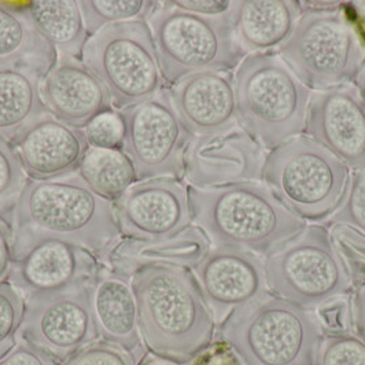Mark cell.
<instances>
[{
  "label": "cell",
  "instance_id": "43",
  "mask_svg": "<svg viewBox=\"0 0 365 365\" xmlns=\"http://www.w3.org/2000/svg\"><path fill=\"white\" fill-rule=\"evenodd\" d=\"M351 9H353L361 19H365V1H354V3H351Z\"/></svg>",
  "mask_w": 365,
  "mask_h": 365
},
{
  "label": "cell",
  "instance_id": "8",
  "mask_svg": "<svg viewBox=\"0 0 365 365\" xmlns=\"http://www.w3.org/2000/svg\"><path fill=\"white\" fill-rule=\"evenodd\" d=\"M279 56L305 87L326 91L356 81L365 65V43L342 6L307 9Z\"/></svg>",
  "mask_w": 365,
  "mask_h": 365
},
{
  "label": "cell",
  "instance_id": "34",
  "mask_svg": "<svg viewBox=\"0 0 365 365\" xmlns=\"http://www.w3.org/2000/svg\"><path fill=\"white\" fill-rule=\"evenodd\" d=\"M136 354L105 341L80 349L63 365H135Z\"/></svg>",
  "mask_w": 365,
  "mask_h": 365
},
{
  "label": "cell",
  "instance_id": "36",
  "mask_svg": "<svg viewBox=\"0 0 365 365\" xmlns=\"http://www.w3.org/2000/svg\"><path fill=\"white\" fill-rule=\"evenodd\" d=\"M316 316L322 324L324 334L347 332V326L350 323V308L344 297L332 299L317 308Z\"/></svg>",
  "mask_w": 365,
  "mask_h": 365
},
{
  "label": "cell",
  "instance_id": "39",
  "mask_svg": "<svg viewBox=\"0 0 365 365\" xmlns=\"http://www.w3.org/2000/svg\"><path fill=\"white\" fill-rule=\"evenodd\" d=\"M13 222L0 216V282H4L11 272L13 265Z\"/></svg>",
  "mask_w": 365,
  "mask_h": 365
},
{
  "label": "cell",
  "instance_id": "14",
  "mask_svg": "<svg viewBox=\"0 0 365 365\" xmlns=\"http://www.w3.org/2000/svg\"><path fill=\"white\" fill-rule=\"evenodd\" d=\"M101 268L84 247L59 239H41L13 257L10 283L24 298L91 286Z\"/></svg>",
  "mask_w": 365,
  "mask_h": 365
},
{
  "label": "cell",
  "instance_id": "1",
  "mask_svg": "<svg viewBox=\"0 0 365 365\" xmlns=\"http://www.w3.org/2000/svg\"><path fill=\"white\" fill-rule=\"evenodd\" d=\"M13 257L41 239H59L108 257L121 237L113 202L78 175L55 180H28L13 215Z\"/></svg>",
  "mask_w": 365,
  "mask_h": 365
},
{
  "label": "cell",
  "instance_id": "28",
  "mask_svg": "<svg viewBox=\"0 0 365 365\" xmlns=\"http://www.w3.org/2000/svg\"><path fill=\"white\" fill-rule=\"evenodd\" d=\"M88 36L105 26L129 21H148L160 1H78Z\"/></svg>",
  "mask_w": 365,
  "mask_h": 365
},
{
  "label": "cell",
  "instance_id": "9",
  "mask_svg": "<svg viewBox=\"0 0 365 365\" xmlns=\"http://www.w3.org/2000/svg\"><path fill=\"white\" fill-rule=\"evenodd\" d=\"M83 63L105 87L115 109L146 102L165 90L146 21L120 22L101 29L88 38Z\"/></svg>",
  "mask_w": 365,
  "mask_h": 365
},
{
  "label": "cell",
  "instance_id": "15",
  "mask_svg": "<svg viewBox=\"0 0 365 365\" xmlns=\"http://www.w3.org/2000/svg\"><path fill=\"white\" fill-rule=\"evenodd\" d=\"M194 274L216 326L269 294L264 259L246 250L212 247Z\"/></svg>",
  "mask_w": 365,
  "mask_h": 365
},
{
  "label": "cell",
  "instance_id": "12",
  "mask_svg": "<svg viewBox=\"0 0 365 365\" xmlns=\"http://www.w3.org/2000/svg\"><path fill=\"white\" fill-rule=\"evenodd\" d=\"M21 339L65 363L99 338L91 307L90 286L25 298Z\"/></svg>",
  "mask_w": 365,
  "mask_h": 365
},
{
  "label": "cell",
  "instance_id": "38",
  "mask_svg": "<svg viewBox=\"0 0 365 365\" xmlns=\"http://www.w3.org/2000/svg\"><path fill=\"white\" fill-rule=\"evenodd\" d=\"M190 365H240L230 346L217 338L201 351Z\"/></svg>",
  "mask_w": 365,
  "mask_h": 365
},
{
  "label": "cell",
  "instance_id": "23",
  "mask_svg": "<svg viewBox=\"0 0 365 365\" xmlns=\"http://www.w3.org/2000/svg\"><path fill=\"white\" fill-rule=\"evenodd\" d=\"M299 1H234L230 17L237 40L250 54L274 53L290 38L301 17Z\"/></svg>",
  "mask_w": 365,
  "mask_h": 365
},
{
  "label": "cell",
  "instance_id": "31",
  "mask_svg": "<svg viewBox=\"0 0 365 365\" xmlns=\"http://www.w3.org/2000/svg\"><path fill=\"white\" fill-rule=\"evenodd\" d=\"M25 298L9 282H0V360L17 345Z\"/></svg>",
  "mask_w": 365,
  "mask_h": 365
},
{
  "label": "cell",
  "instance_id": "44",
  "mask_svg": "<svg viewBox=\"0 0 365 365\" xmlns=\"http://www.w3.org/2000/svg\"><path fill=\"white\" fill-rule=\"evenodd\" d=\"M356 81H357V87L361 90V92L364 93L365 96V65L363 66V69H361V72L359 73L357 76V78H356Z\"/></svg>",
  "mask_w": 365,
  "mask_h": 365
},
{
  "label": "cell",
  "instance_id": "20",
  "mask_svg": "<svg viewBox=\"0 0 365 365\" xmlns=\"http://www.w3.org/2000/svg\"><path fill=\"white\" fill-rule=\"evenodd\" d=\"M22 168L32 180L44 182L76 175L90 145L83 129L44 115L14 143Z\"/></svg>",
  "mask_w": 365,
  "mask_h": 365
},
{
  "label": "cell",
  "instance_id": "24",
  "mask_svg": "<svg viewBox=\"0 0 365 365\" xmlns=\"http://www.w3.org/2000/svg\"><path fill=\"white\" fill-rule=\"evenodd\" d=\"M56 51L35 31L21 3H0V68H22L47 73Z\"/></svg>",
  "mask_w": 365,
  "mask_h": 365
},
{
  "label": "cell",
  "instance_id": "10",
  "mask_svg": "<svg viewBox=\"0 0 365 365\" xmlns=\"http://www.w3.org/2000/svg\"><path fill=\"white\" fill-rule=\"evenodd\" d=\"M271 294L304 309H317L351 289L346 267L324 225H307L265 258Z\"/></svg>",
  "mask_w": 365,
  "mask_h": 365
},
{
  "label": "cell",
  "instance_id": "18",
  "mask_svg": "<svg viewBox=\"0 0 365 365\" xmlns=\"http://www.w3.org/2000/svg\"><path fill=\"white\" fill-rule=\"evenodd\" d=\"M40 96L48 114L73 128H87L95 118L113 111L101 81L83 61L65 55H58L54 66L43 76Z\"/></svg>",
  "mask_w": 365,
  "mask_h": 365
},
{
  "label": "cell",
  "instance_id": "35",
  "mask_svg": "<svg viewBox=\"0 0 365 365\" xmlns=\"http://www.w3.org/2000/svg\"><path fill=\"white\" fill-rule=\"evenodd\" d=\"M88 145L93 148L123 151L124 128L117 111H110L95 118L84 129Z\"/></svg>",
  "mask_w": 365,
  "mask_h": 365
},
{
  "label": "cell",
  "instance_id": "19",
  "mask_svg": "<svg viewBox=\"0 0 365 365\" xmlns=\"http://www.w3.org/2000/svg\"><path fill=\"white\" fill-rule=\"evenodd\" d=\"M169 96L194 138L237 127L235 76L232 72L192 74L172 86Z\"/></svg>",
  "mask_w": 365,
  "mask_h": 365
},
{
  "label": "cell",
  "instance_id": "13",
  "mask_svg": "<svg viewBox=\"0 0 365 365\" xmlns=\"http://www.w3.org/2000/svg\"><path fill=\"white\" fill-rule=\"evenodd\" d=\"M113 206L124 237L161 240L178 235L192 222L188 185L173 178L135 182Z\"/></svg>",
  "mask_w": 365,
  "mask_h": 365
},
{
  "label": "cell",
  "instance_id": "21",
  "mask_svg": "<svg viewBox=\"0 0 365 365\" xmlns=\"http://www.w3.org/2000/svg\"><path fill=\"white\" fill-rule=\"evenodd\" d=\"M90 292L99 338L136 354L142 346V335L130 277L101 265Z\"/></svg>",
  "mask_w": 365,
  "mask_h": 365
},
{
  "label": "cell",
  "instance_id": "5",
  "mask_svg": "<svg viewBox=\"0 0 365 365\" xmlns=\"http://www.w3.org/2000/svg\"><path fill=\"white\" fill-rule=\"evenodd\" d=\"M237 125L264 150L299 136L312 92L276 53L247 55L235 72Z\"/></svg>",
  "mask_w": 365,
  "mask_h": 365
},
{
  "label": "cell",
  "instance_id": "42",
  "mask_svg": "<svg viewBox=\"0 0 365 365\" xmlns=\"http://www.w3.org/2000/svg\"><path fill=\"white\" fill-rule=\"evenodd\" d=\"M135 365H184L182 363H178L175 360H170V359H166L163 356H158L153 351H146L140 360Z\"/></svg>",
  "mask_w": 365,
  "mask_h": 365
},
{
  "label": "cell",
  "instance_id": "11",
  "mask_svg": "<svg viewBox=\"0 0 365 365\" xmlns=\"http://www.w3.org/2000/svg\"><path fill=\"white\" fill-rule=\"evenodd\" d=\"M123 128V153L138 180L185 176V154L194 136L185 128L165 88L146 102L117 111Z\"/></svg>",
  "mask_w": 365,
  "mask_h": 365
},
{
  "label": "cell",
  "instance_id": "16",
  "mask_svg": "<svg viewBox=\"0 0 365 365\" xmlns=\"http://www.w3.org/2000/svg\"><path fill=\"white\" fill-rule=\"evenodd\" d=\"M304 132L349 169L365 170V96L357 86L312 92Z\"/></svg>",
  "mask_w": 365,
  "mask_h": 365
},
{
  "label": "cell",
  "instance_id": "27",
  "mask_svg": "<svg viewBox=\"0 0 365 365\" xmlns=\"http://www.w3.org/2000/svg\"><path fill=\"white\" fill-rule=\"evenodd\" d=\"M77 175L95 194L115 202L138 180L135 168L123 151L90 147Z\"/></svg>",
  "mask_w": 365,
  "mask_h": 365
},
{
  "label": "cell",
  "instance_id": "3",
  "mask_svg": "<svg viewBox=\"0 0 365 365\" xmlns=\"http://www.w3.org/2000/svg\"><path fill=\"white\" fill-rule=\"evenodd\" d=\"M188 201L194 225L213 247H234L267 258L307 227L262 182L213 188L188 185Z\"/></svg>",
  "mask_w": 365,
  "mask_h": 365
},
{
  "label": "cell",
  "instance_id": "7",
  "mask_svg": "<svg viewBox=\"0 0 365 365\" xmlns=\"http://www.w3.org/2000/svg\"><path fill=\"white\" fill-rule=\"evenodd\" d=\"M350 176V169L327 148L297 136L267 155L261 182L297 217L323 222L341 207Z\"/></svg>",
  "mask_w": 365,
  "mask_h": 365
},
{
  "label": "cell",
  "instance_id": "4",
  "mask_svg": "<svg viewBox=\"0 0 365 365\" xmlns=\"http://www.w3.org/2000/svg\"><path fill=\"white\" fill-rule=\"evenodd\" d=\"M219 338L240 365H317L324 331L316 312L274 294L234 312Z\"/></svg>",
  "mask_w": 365,
  "mask_h": 365
},
{
  "label": "cell",
  "instance_id": "29",
  "mask_svg": "<svg viewBox=\"0 0 365 365\" xmlns=\"http://www.w3.org/2000/svg\"><path fill=\"white\" fill-rule=\"evenodd\" d=\"M28 182L14 145L0 136V216L13 222L21 192Z\"/></svg>",
  "mask_w": 365,
  "mask_h": 365
},
{
  "label": "cell",
  "instance_id": "6",
  "mask_svg": "<svg viewBox=\"0 0 365 365\" xmlns=\"http://www.w3.org/2000/svg\"><path fill=\"white\" fill-rule=\"evenodd\" d=\"M147 24L161 73L170 87L192 74L232 72L247 56L230 13L201 16L165 1Z\"/></svg>",
  "mask_w": 365,
  "mask_h": 365
},
{
  "label": "cell",
  "instance_id": "30",
  "mask_svg": "<svg viewBox=\"0 0 365 365\" xmlns=\"http://www.w3.org/2000/svg\"><path fill=\"white\" fill-rule=\"evenodd\" d=\"M329 235L342 258L351 287L365 284V234L344 224H332Z\"/></svg>",
  "mask_w": 365,
  "mask_h": 365
},
{
  "label": "cell",
  "instance_id": "41",
  "mask_svg": "<svg viewBox=\"0 0 365 365\" xmlns=\"http://www.w3.org/2000/svg\"><path fill=\"white\" fill-rule=\"evenodd\" d=\"M350 323L356 335L365 344V284L356 290L350 301Z\"/></svg>",
  "mask_w": 365,
  "mask_h": 365
},
{
  "label": "cell",
  "instance_id": "40",
  "mask_svg": "<svg viewBox=\"0 0 365 365\" xmlns=\"http://www.w3.org/2000/svg\"><path fill=\"white\" fill-rule=\"evenodd\" d=\"M175 7L201 16H224L231 11L234 1H170Z\"/></svg>",
  "mask_w": 365,
  "mask_h": 365
},
{
  "label": "cell",
  "instance_id": "17",
  "mask_svg": "<svg viewBox=\"0 0 365 365\" xmlns=\"http://www.w3.org/2000/svg\"><path fill=\"white\" fill-rule=\"evenodd\" d=\"M265 150L239 125L194 138L185 154V179L197 188L261 182Z\"/></svg>",
  "mask_w": 365,
  "mask_h": 365
},
{
  "label": "cell",
  "instance_id": "2",
  "mask_svg": "<svg viewBox=\"0 0 365 365\" xmlns=\"http://www.w3.org/2000/svg\"><path fill=\"white\" fill-rule=\"evenodd\" d=\"M147 349L187 364L213 342L216 323L192 271L150 265L132 274Z\"/></svg>",
  "mask_w": 365,
  "mask_h": 365
},
{
  "label": "cell",
  "instance_id": "32",
  "mask_svg": "<svg viewBox=\"0 0 365 365\" xmlns=\"http://www.w3.org/2000/svg\"><path fill=\"white\" fill-rule=\"evenodd\" d=\"M317 365H365V344L351 332L323 338Z\"/></svg>",
  "mask_w": 365,
  "mask_h": 365
},
{
  "label": "cell",
  "instance_id": "26",
  "mask_svg": "<svg viewBox=\"0 0 365 365\" xmlns=\"http://www.w3.org/2000/svg\"><path fill=\"white\" fill-rule=\"evenodd\" d=\"M22 11L56 55L83 61L88 41L78 1H28L21 4Z\"/></svg>",
  "mask_w": 365,
  "mask_h": 365
},
{
  "label": "cell",
  "instance_id": "37",
  "mask_svg": "<svg viewBox=\"0 0 365 365\" xmlns=\"http://www.w3.org/2000/svg\"><path fill=\"white\" fill-rule=\"evenodd\" d=\"M0 365H59V363L43 349L21 341L0 360Z\"/></svg>",
  "mask_w": 365,
  "mask_h": 365
},
{
  "label": "cell",
  "instance_id": "25",
  "mask_svg": "<svg viewBox=\"0 0 365 365\" xmlns=\"http://www.w3.org/2000/svg\"><path fill=\"white\" fill-rule=\"evenodd\" d=\"M43 76L22 68H0V136L14 143L48 114L41 96Z\"/></svg>",
  "mask_w": 365,
  "mask_h": 365
},
{
  "label": "cell",
  "instance_id": "33",
  "mask_svg": "<svg viewBox=\"0 0 365 365\" xmlns=\"http://www.w3.org/2000/svg\"><path fill=\"white\" fill-rule=\"evenodd\" d=\"M331 224L349 225L365 234V170L350 176L346 195L341 207L332 215Z\"/></svg>",
  "mask_w": 365,
  "mask_h": 365
},
{
  "label": "cell",
  "instance_id": "22",
  "mask_svg": "<svg viewBox=\"0 0 365 365\" xmlns=\"http://www.w3.org/2000/svg\"><path fill=\"white\" fill-rule=\"evenodd\" d=\"M212 249L207 235L197 225H190L178 235L161 240H140L124 237L118 240L106 257L109 267L132 277L150 265H172L195 268Z\"/></svg>",
  "mask_w": 365,
  "mask_h": 365
}]
</instances>
